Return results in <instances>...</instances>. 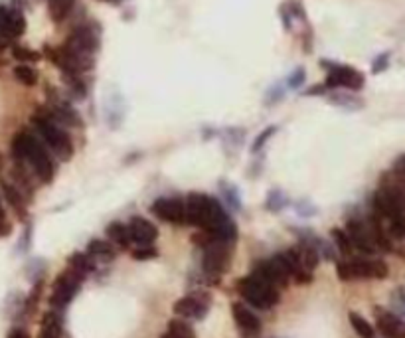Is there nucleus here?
<instances>
[{"instance_id": "ddd939ff", "label": "nucleus", "mask_w": 405, "mask_h": 338, "mask_svg": "<svg viewBox=\"0 0 405 338\" xmlns=\"http://www.w3.org/2000/svg\"><path fill=\"white\" fill-rule=\"evenodd\" d=\"M128 235H131V242H135L137 245H152L159 237V230L154 228V223L145 218H133L128 222Z\"/></svg>"}, {"instance_id": "6e6552de", "label": "nucleus", "mask_w": 405, "mask_h": 338, "mask_svg": "<svg viewBox=\"0 0 405 338\" xmlns=\"http://www.w3.org/2000/svg\"><path fill=\"white\" fill-rule=\"evenodd\" d=\"M253 273L257 277L269 281L271 285H275L277 289L279 287H287V283L290 279L289 263H287V259H285L283 254H277V256H273L267 261L257 263Z\"/></svg>"}, {"instance_id": "4468645a", "label": "nucleus", "mask_w": 405, "mask_h": 338, "mask_svg": "<svg viewBox=\"0 0 405 338\" xmlns=\"http://www.w3.org/2000/svg\"><path fill=\"white\" fill-rule=\"evenodd\" d=\"M232 315L235 325L243 330L245 335H257L261 330V321L259 316L255 315L249 307H245L243 303H233L232 304Z\"/></svg>"}, {"instance_id": "7c9ffc66", "label": "nucleus", "mask_w": 405, "mask_h": 338, "mask_svg": "<svg viewBox=\"0 0 405 338\" xmlns=\"http://www.w3.org/2000/svg\"><path fill=\"white\" fill-rule=\"evenodd\" d=\"M4 46V40H2V38H0V47Z\"/></svg>"}, {"instance_id": "c756f323", "label": "nucleus", "mask_w": 405, "mask_h": 338, "mask_svg": "<svg viewBox=\"0 0 405 338\" xmlns=\"http://www.w3.org/2000/svg\"><path fill=\"white\" fill-rule=\"evenodd\" d=\"M6 338H30V335H28L24 328H12Z\"/></svg>"}, {"instance_id": "f03ea898", "label": "nucleus", "mask_w": 405, "mask_h": 338, "mask_svg": "<svg viewBox=\"0 0 405 338\" xmlns=\"http://www.w3.org/2000/svg\"><path fill=\"white\" fill-rule=\"evenodd\" d=\"M12 152L18 163L28 164L34 175L42 182H52L54 178V163L44 142L28 131H20L12 140Z\"/></svg>"}, {"instance_id": "7ed1b4c3", "label": "nucleus", "mask_w": 405, "mask_h": 338, "mask_svg": "<svg viewBox=\"0 0 405 338\" xmlns=\"http://www.w3.org/2000/svg\"><path fill=\"white\" fill-rule=\"evenodd\" d=\"M32 123H34L38 137H40V140L46 145L47 149L54 154H58L59 159L68 161L73 154V142H71L70 135L56 123V119H52V115L38 113L32 119Z\"/></svg>"}, {"instance_id": "9d476101", "label": "nucleus", "mask_w": 405, "mask_h": 338, "mask_svg": "<svg viewBox=\"0 0 405 338\" xmlns=\"http://www.w3.org/2000/svg\"><path fill=\"white\" fill-rule=\"evenodd\" d=\"M151 212L166 223L182 226L186 223V204L184 200L178 198H159L151 206Z\"/></svg>"}, {"instance_id": "5701e85b", "label": "nucleus", "mask_w": 405, "mask_h": 338, "mask_svg": "<svg viewBox=\"0 0 405 338\" xmlns=\"http://www.w3.org/2000/svg\"><path fill=\"white\" fill-rule=\"evenodd\" d=\"M332 242H334V247L342 256H352L354 247L350 244V237H348L346 230H340V228L332 230Z\"/></svg>"}, {"instance_id": "393cba45", "label": "nucleus", "mask_w": 405, "mask_h": 338, "mask_svg": "<svg viewBox=\"0 0 405 338\" xmlns=\"http://www.w3.org/2000/svg\"><path fill=\"white\" fill-rule=\"evenodd\" d=\"M14 75H16V80H20L24 85H34L36 80H38V73H36L34 68H30V66H18V68L14 70Z\"/></svg>"}, {"instance_id": "412c9836", "label": "nucleus", "mask_w": 405, "mask_h": 338, "mask_svg": "<svg viewBox=\"0 0 405 338\" xmlns=\"http://www.w3.org/2000/svg\"><path fill=\"white\" fill-rule=\"evenodd\" d=\"M166 335L172 338H196V332L186 318H174L166 327Z\"/></svg>"}, {"instance_id": "b1692460", "label": "nucleus", "mask_w": 405, "mask_h": 338, "mask_svg": "<svg viewBox=\"0 0 405 338\" xmlns=\"http://www.w3.org/2000/svg\"><path fill=\"white\" fill-rule=\"evenodd\" d=\"M75 0H50V14L54 20H64L70 14Z\"/></svg>"}, {"instance_id": "9b49d317", "label": "nucleus", "mask_w": 405, "mask_h": 338, "mask_svg": "<svg viewBox=\"0 0 405 338\" xmlns=\"http://www.w3.org/2000/svg\"><path fill=\"white\" fill-rule=\"evenodd\" d=\"M376 327L385 338H405V321L395 313L376 309Z\"/></svg>"}, {"instance_id": "cd10ccee", "label": "nucleus", "mask_w": 405, "mask_h": 338, "mask_svg": "<svg viewBox=\"0 0 405 338\" xmlns=\"http://www.w3.org/2000/svg\"><path fill=\"white\" fill-rule=\"evenodd\" d=\"M10 232H12V226H10V222H8V218H6L4 206H2V202H0V237L10 235Z\"/></svg>"}, {"instance_id": "0eeeda50", "label": "nucleus", "mask_w": 405, "mask_h": 338, "mask_svg": "<svg viewBox=\"0 0 405 338\" xmlns=\"http://www.w3.org/2000/svg\"><path fill=\"white\" fill-rule=\"evenodd\" d=\"M212 307V297L206 291H196L192 295H186L174 303V315L182 316L186 321H202L208 315Z\"/></svg>"}, {"instance_id": "bb28decb", "label": "nucleus", "mask_w": 405, "mask_h": 338, "mask_svg": "<svg viewBox=\"0 0 405 338\" xmlns=\"http://www.w3.org/2000/svg\"><path fill=\"white\" fill-rule=\"evenodd\" d=\"M392 304L399 315H405V287H399L392 293Z\"/></svg>"}, {"instance_id": "f257e3e1", "label": "nucleus", "mask_w": 405, "mask_h": 338, "mask_svg": "<svg viewBox=\"0 0 405 338\" xmlns=\"http://www.w3.org/2000/svg\"><path fill=\"white\" fill-rule=\"evenodd\" d=\"M186 204V223L196 226L204 232H214L226 237H237V228L223 212L218 200L206 194H190L184 200Z\"/></svg>"}, {"instance_id": "2f4dec72", "label": "nucleus", "mask_w": 405, "mask_h": 338, "mask_svg": "<svg viewBox=\"0 0 405 338\" xmlns=\"http://www.w3.org/2000/svg\"><path fill=\"white\" fill-rule=\"evenodd\" d=\"M162 338H172V337H170V335H164V337H162Z\"/></svg>"}, {"instance_id": "aec40b11", "label": "nucleus", "mask_w": 405, "mask_h": 338, "mask_svg": "<svg viewBox=\"0 0 405 338\" xmlns=\"http://www.w3.org/2000/svg\"><path fill=\"white\" fill-rule=\"evenodd\" d=\"M2 192H4V198L8 200V204L16 210V214L24 218L26 216V204H24V194H20V190L8 184V182H2Z\"/></svg>"}, {"instance_id": "f3484780", "label": "nucleus", "mask_w": 405, "mask_h": 338, "mask_svg": "<svg viewBox=\"0 0 405 338\" xmlns=\"http://www.w3.org/2000/svg\"><path fill=\"white\" fill-rule=\"evenodd\" d=\"M68 265H70L71 271H75L80 275L81 279H85L89 273H93V269H95L93 257L89 254H73L68 259Z\"/></svg>"}, {"instance_id": "f8f14e48", "label": "nucleus", "mask_w": 405, "mask_h": 338, "mask_svg": "<svg viewBox=\"0 0 405 338\" xmlns=\"http://www.w3.org/2000/svg\"><path fill=\"white\" fill-rule=\"evenodd\" d=\"M326 85L330 87H348V89H360L364 85V75L348 66H336L328 73Z\"/></svg>"}, {"instance_id": "39448f33", "label": "nucleus", "mask_w": 405, "mask_h": 338, "mask_svg": "<svg viewBox=\"0 0 405 338\" xmlns=\"http://www.w3.org/2000/svg\"><path fill=\"white\" fill-rule=\"evenodd\" d=\"M336 273L340 281L354 279H385L390 269L382 259H346L336 263Z\"/></svg>"}, {"instance_id": "6ab92c4d", "label": "nucleus", "mask_w": 405, "mask_h": 338, "mask_svg": "<svg viewBox=\"0 0 405 338\" xmlns=\"http://www.w3.org/2000/svg\"><path fill=\"white\" fill-rule=\"evenodd\" d=\"M87 254L93 257V259H99V261H111L115 257V249L109 242H103V240H91L89 245H87Z\"/></svg>"}, {"instance_id": "20e7f679", "label": "nucleus", "mask_w": 405, "mask_h": 338, "mask_svg": "<svg viewBox=\"0 0 405 338\" xmlns=\"http://www.w3.org/2000/svg\"><path fill=\"white\" fill-rule=\"evenodd\" d=\"M237 291L243 297V301L255 307V309H261V311H269L279 303V289L275 285H271L269 281L257 277L255 273L243 277L237 283Z\"/></svg>"}, {"instance_id": "a211bd4d", "label": "nucleus", "mask_w": 405, "mask_h": 338, "mask_svg": "<svg viewBox=\"0 0 405 338\" xmlns=\"http://www.w3.org/2000/svg\"><path fill=\"white\" fill-rule=\"evenodd\" d=\"M107 237L117 244L119 247H123V249H127L128 245H131V235H128V226L121 222H113L107 226Z\"/></svg>"}, {"instance_id": "c85d7f7f", "label": "nucleus", "mask_w": 405, "mask_h": 338, "mask_svg": "<svg viewBox=\"0 0 405 338\" xmlns=\"http://www.w3.org/2000/svg\"><path fill=\"white\" fill-rule=\"evenodd\" d=\"M273 131H275V128L271 127V128H267V133H261V135H259V139L255 140L253 151H259V149H261V145H263V142H267V139L273 135Z\"/></svg>"}, {"instance_id": "1a4fd4ad", "label": "nucleus", "mask_w": 405, "mask_h": 338, "mask_svg": "<svg viewBox=\"0 0 405 338\" xmlns=\"http://www.w3.org/2000/svg\"><path fill=\"white\" fill-rule=\"evenodd\" d=\"M346 233L350 237V244L354 249H358L360 254H366V256H371L378 251V244H376V237H374V232H371L370 222H364V220H348L346 223Z\"/></svg>"}, {"instance_id": "a878e982", "label": "nucleus", "mask_w": 405, "mask_h": 338, "mask_svg": "<svg viewBox=\"0 0 405 338\" xmlns=\"http://www.w3.org/2000/svg\"><path fill=\"white\" fill-rule=\"evenodd\" d=\"M159 256L156 254V249L152 247V245H139L135 251H133V259H137V261H147V259H154V257Z\"/></svg>"}, {"instance_id": "4be33fe9", "label": "nucleus", "mask_w": 405, "mask_h": 338, "mask_svg": "<svg viewBox=\"0 0 405 338\" xmlns=\"http://www.w3.org/2000/svg\"><path fill=\"white\" fill-rule=\"evenodd\" d=\"M348 318H350V325L354 328V332L360 338H376V330H374V327H371L364 316L358 315V313H350Z\"/></svg>"}, {"instance_id": "423d86ee", "label": "nucleus", "mask_w": 405, "mask_h": 338, "mask_svg": "<svg viewBox=\"0 0 405 338\" xmlns=\"http://www.w3.org/2000/svg\"><path fill=\"white\" fill-rule=\"evenodd\" d=\"M83 279L75 271H64L58 279L54 281V287H52V297H50V304L54 309H66L71 303V299L80 293V287Z\"/></svg>"}, {"instance_id": "2eb2a0df", "label": "nucleus", "mask_w": 405, "mask_h": 338, "mask_svg": "<svg viewBox=\"0 0 405 338\" xmlns=\"http://www.w3.org/2000/svg\"><path fill=\"white\" fill-rule=\"evenodd\" d=\"M24 32V18L18 10L0 8V38H18Z\"/></svg>"}, {"instance_id": "dca6fc26", "label": "nucleus", "mask_w": 405, "mask_h": 338, "mask_svg": "<svg viewBox=\"0 0 405 338\" xmlns=\"http://www.w3.org/2000/svg\"><path fill=\"white\" fill-rule=\"evenodd\" d=\"M38 338H61V318L58 313H46L42 318V327Z\"/></svg>"}]
</instances>
